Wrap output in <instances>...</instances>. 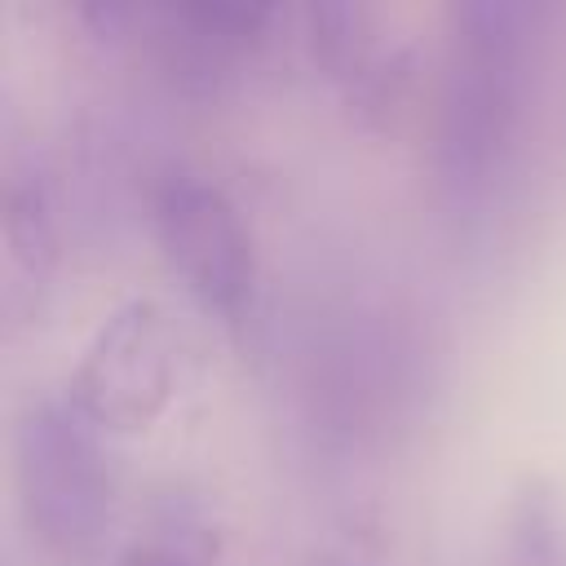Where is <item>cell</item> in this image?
I'll return each instance as SVG.
<instances>
[{
    "label": "cell",
    "mask_w": 566,
    "mask_h": 566,
    "mask_svg": "<svg viewBox=\"0 0 566 566\" xmlns=\"http://www.w3.org/2000/svg\"><path fill=\"white\" fill-rule=\"evenodd\" d=\"M544 44V9L526 0H455L442 13V49L429 119V172L442 208L486 217L531 111Z\"/></svg>",
    "instance_id": "6da1fadb"
},
{
    "label": "cell",
    "mask_w": 566,
    "mask_h": 566,
    "mask_svg": "<svg viewBox=\"0 0 566 566\" xmlns=\"http://www.w3.org/2000/svg\"><path fill=\"white\" fill-rule=\"evenodd\" d=\"M9 473L22 526L49 557H75L97 544L115 500L111 433L66 389L22 398L9 424Z\"/></svg>",
    "instance_id": "7a4b0ae2"
},
{
    "label": "cell",
    "mask_w": 566,
    "mask_h": 566,
    "mask_svg": "<svg viewBox=\"0 0 566 566\" xmlns=\"http://www.w3.org/2000/svg\"><path fill=\"white\" fill-rule=\"evenodd\" d=\"M150 230L181 287L217 318L239 323L256 296V248L234 195L195 164H164L146 190Z\"/></svg>",
    "instance_id": "3957f363"
},
{
    "label": "cell",
    "mask_w": 566,
    "mask_h": 566,
    "mask_svg": "<svg viewBox=\"0 0 566 566\" xmlns=\"http://www.w3.org/2000/svg\"><path fill=\"white\" fill-rule=\"evenodd\" d=\"M97 35L137 44L155 71L181 93H217L234 80L279 18L274 4L256 0H168V4H128V0H93L80 4Z\"/></svg>",
    "instance_id": "277c9868"
},
{
    "label": "cell",
    "mask_w": 566,
    "mask_h": 566,
    "mask_svg": "<svg viewBox=\"0 0 566 566\" xmlns=\"http://www.w3.org/2000/svg\"><path fill=\"white\" fill-rule=\"evenodd\" d=\"M177 354L168 310L150 296H128L97 318L62 389L106 433L142 429L177 389Z\"/></svg>",
    "instance_id": "5b68a950"
},
{
    "label": "cell",
    "mask_w": 566,
    "mask_h": 566,
    "mask_svg": "<svg viewBox=\"0 0 566 566\" xmlns=\"http://www.w3.org/2000/svg\"><path fill=\"white\" fill-rule=\"evenodd\" d=\"M301 40L314 71L358 124L385 128L411 102L420 53L389 9L367 0H310L301 9Z\"/></svg>",
    "instance_id": "8992f818"
},
{
    "label": "cell",
    "mask_w": 566,
    "mask_h": 566,
    "mask_svg": "<svg viewBox=\"0 0 566 566\" xmlns=\"http://www.w3.org/2000/svg\"><path fill=\"white\" fill-rule=\"evenodd\" d=\"M0 172L4 310L27 314L62 256V190L53 164L35 146H9Z\"/></svg>",
    "instance_id": "52a82bcc"
},
{
    "label": "cell",
    "mask_w": 566,
    "mask_h": 566,
    "mask_svg": "<svg viewBox=\"0 0 566 566\" xmlns=\"http://www.w3.org/2000/svg\"><path fill=\"white\" fill-rule=\"evenodd\" d=\"M495 566H566V495L548 473H517L495 522Z\"/></svg>",
    "instance_id": "ba28073f"
},
{
    "label": "cell",
    "mask_w": 566,
    "mask_h": 566,
    "mask_svg": "<svg viewBox=\"0 0 566 566\" xmlns=\"http://www.w3.org/2000/svg\"><path fill=\"white\" fill-rule=\"evenodd\" d=\"M217 531L199 500L168 495L150 522L106 562V566H212Z\"/></svg>",
    "instance_id": "9c48e42d"
},
{
    "label": "cell",
    "mask_w": 566,
    "mask_h": 566,
    "mask_svg": "<svg viewBox=\"0 0 566 566\" xmlns=\"http://www.w3.org/2000/svg\"><path fill=\"white\" fill-rule=\"evenodd\" d=\"M305 566H385V562L358 544H327V548H314Z\"/></svg>",
    "instance_id": "30bf717a"
}]
</instances>
